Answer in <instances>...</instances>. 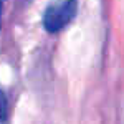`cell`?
<instances>
[{
  "mask_svg": "<svg viewBox=\"0 0 124 124\" xmlns=\"http://www.w3.org/2000/svg\"><path fill=\"white\" fill-rule=\"evenodd\" d=\"M78 12V0H55L45 8L43 27L48 33H58L68 27Z\"/></svg>",
  "mask_w": 124,
  "mask_h": 124,
  "instance_id": "6da1fadb",
  "label": "cell"
},
{
  "mask_svg": "<svg viewBox=\"0 0 124 124\" xmlns=\"http://www.w3.org/2000/svg\"><path fill=\"white\" fill-rule=\"evenodd\" d=\"M5 116H7V96L0 89V121L5 119Z\"/></svg>",
  "mask_w": 124,
  "mask_h": 124,
  "instance_id": "7a4b0ae2",
  "label": "cell"
},
{
  "mask_svg": "<svg viewBox=\"0 0 124 124\" xmlns=\"http://www.w3.org/2000/svg\"><path fill=\"white\" fill-rule=\"evenodd\" d=\"M2 12H3V0H0V22H2Z\"/></svg>",
  "mask_w": 124,
  "mask_h": 124,
  "instance_id": "3957f363",
  "label": "cell"
}]
</instances>
